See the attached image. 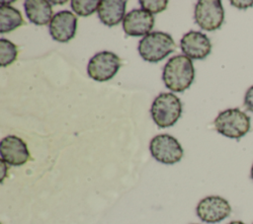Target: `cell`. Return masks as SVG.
<instances>
[{
	"mask_svg": "<svg viewBox=\"0 0 253 224\" xmlns=\"http://www.w3.org/2000/svg\"><path fill=\"white\" fill-rule=\"evenodd\" d=\"M195 78V68L192 60L182 54L171 57L165 64L162 79L167 89L182 93L187 90Z\"/></svg>",
	"mask_w": 253,
	"mask_h": 224,
	"instance_id": "6da1fadb",
	"label": "cell"
},
{
	"mask_svg": "<svg viewBox=\"0 0 253 224\" xmlns=\"http://www.w3.org/2000/svg\"><path fill=\"white\" fill-rule=\"evenodd\" d=\"M213 125L215 130L223 136L239 139L250 130L251 119L240 109L233 108L220 112L214 118Z\"/></svg>",
	"mask_w": 253,
	"mask_h": 224,
	"instance_id": "7a4b0ae2",
	"label": "cell"
},
{
	"mask_svg": "<svg viewBox=\"0 0 253 224\" xmlns=\"http://www.w3.org/2000/svg\"><path fill=\"white\" fill-rule=\"evenodd\" d=\"M173 37L164 32H152L143 37L138 42V52L143 60L158 62L175 49Z\"/></svg>",
	"mask_w": 253,
	"mask_h": 224,
	"instance_id": "3957f363",
	"label": "cell"
},
{
	"mask_svg": "<svg viewBox=\"0 0 253 224\" xmlns=\"http://www.w3.org/2000/svg\"><path fill=\"white\" fill-rule=\"evenodd\" d=\"M150 113L157 126H172L182 114V103L173 93H160L151 105Z\"/></svg>",
	"mask_w": 253,
	"mask_h": 224,
	"instance_id": "277c9868",
	"label": "cell"
},
{
	"mask_svg": "<svg viewBox=\"0 0 253 224\" xmlns=\"http://www.w3.org/2000/svg\"><path fill=\"white\" fill-rule=\"evenodd\" d=\"M196 24L205 31H215L224 21V10L219 0H200L194 11Z\"/></svg>",
	"mask_w": 253,
	"mask_h": 224,
	"instance_id": "5b68a950",
	"label": "cell"
},
{
	"mask_svg": "<svg viewBox=\"0 0 253 224\" xmlns=\"http://www.w3.org/2000/svg\"><path fill=\"white\" fill-rule=\"evenodd\" d=\"M149 150L156 161L166 165L178 163L184 155L183 148L179 141L169 134L154 136L150 141Z\"/></svg>",
	"mask_w": 253,
	"mask_h": 224,
	"instance_id": "8992f818",
	"label": "cell"
},
{
	"mask_svg": "<svg viewBox=\"0 0 253 224\" xmlns=\"http://www.w3.org/2000/svg\"><path fill=\"white\" fill-rule=\"evenodd\" d=\"M121 67L120 57L112 51H100L91 57L87 66V73L95 81L111 80Z\"/></svg>",
	"mask_w": 253,
	"mask_h": 224,
	"instance_id": "52a82bcc",
	"label": "cell"
},
{
	"mask_svg": "<svg viewBox=\"0 0 253 224\" xmlns=\"http://www.w3.org/2000/svg\"><path fill=\"white\" fill-rule=\"evenodd\" d=\"M198 217L206 223H218L231 213L229 202L218 195H210L200 200L196 207Z\"/></svg>",
	"mask_w": 253,
	"mask_h": 224,
	"instance_id": "ba28073f",
	"label": "cell"
},
{
	"mask_svg": "<svg viewBox=\"0 0 253 224\" xmlns=\"http://www.w3.org/2000/svg\"><path fill=\"white\" fill-rule=\"evenodd\" d=\"M1 160L11 166H22L30 159L26 142L16 136L8 135L0 142Z\"/></svg>",
	"mask_w": 253,
	"mask_h": 224,
	"instance_id": "9c48e42d",
	"label": "cell"
},
{
	"mask_svg": "<svg viewBox=\"0 0 253 224\" xmlns=\"http://www.w3.org/2000/svg\"><path fill=\"white\" fill-rule=\"evenodd\" d=\"M77 28V18L70 11L64 10L53 15L49 26L51 37L59 42H68L75 36Z\"/></svg>",
	"mask_w": 253,
	"mask_h": 224,
	"instance_id": "30bf717a",
	"label": "cell"
},
{
	"mask_svg": "<svg viewBox=\"0 0 253 224\" xmlns=\"http://www.w3.org/2000/svg\"><path fill=\"white\" fill-rule=\"evenodd\" d=\"M180 46L182 52L190 59H205L211 50L210 38L203 33L190 31L181 39Z\"/></svg>",
	"mask_w": 253,
	"mask_h": 224,
	"instance_id": "8fae6325",
	"label": "cell"
},
{
	"mask_svg": "<svg viewBox=\"0 0 253 224\" xmlns=\"http://www.w3.org/2000/svg\"><path fill=\"white\" fill-rule=\"evenodd\" d=\"M153 26V15L142 9L128 12L123 20V29L129 37H145L150 33Z\"/></svg>",
	"mask_w": 253,
	"mask_h": 224,
	"instance_id": "7c38bea8",
	"label": "cell"
},
{
	"mask_svg": "<svg viewBox=\"0 0 253 224\" xmlns=\"http://www.w3.org/2000/svg\"><path fill=\"white\" fill-rule=\"evenodd\" d=\"M126 8V0H103L98 7V16L101 22L108 26L114 27L125 18Z\"/></svg>",
	"mask_w": 253,
	"mask_h": 224,
	"instance_id": "4fadbf2b",
	"label": "cell"
},
{
	"mask_svg": "<svg viewBox=\"0 0 253 224\" xmlns=\"http://www.w3.org/2000/svg\"><path fill=\"white\" fill-rule=\"evenodd\" d=\"M24 9L28 19L37 26H44L52 19L51 3L45 0H27Z\"/></svg>",
	"mask_w": 253,
	"mask_h": 224,
	"instance_id": "5bb4252c",
	"label": "cell"
},
{
	"mask_svg": "<svg viewBox=\"0 0 253 224\" xmlns=\"http://www.w3.org/2000/svg\"><path fill=\"white\" fill-rule=\"evenodd\" d=\"M21 12L13 6L5 5L3 2L0 6V33L5 34L16 30L24 25Z\"/></svg>",
	"mask_w": 253,
	"mask_h": 224,
	"instance_id": "9a60e30c",
	"label": "cell"
},
{
	"mask_svg": "<svg viewBox=\"0 0 253 224\" xmlns=\"http://www.w3.org/2000/svg\"><path fill=\"white\" fill-rule=\"evenodd\" d=\"M18 57V48L12 41L1 38L0 39V65L6 67L12 64Z\"/></svg>",
	"mask_w": 253,
	"mask_h": 224,
	"instance_id": "2e32d148",
	"label": "cell"
},
{
	"mask_svg": "<svg viewBox=\"0 0 253 224\" xmlns=\"http://www.w3.org/2000/svg\"><path fill=\"white\" fill-rule=\"evenodd\" d=\"M99 4V0H72L70 6L73 12L77 15L87 17L98 10Z\"/></svg>",
	"mask_w": 253,
	"mask_h": 224,
	"instance_id": "e0dca14e",
	"label": "cell"
},
{
	"mask_svg": "<svg viewBox=\"0 0 253 224\" xmlns=\"http://www.w3.org/2000/svg\"><path fill=\"white\" fill-rule=\"evenodd\" d=\"M139 4L142 10L153 15V14H158L164 11L167 8L168 1L167 0H140Z\"/></svg>",
	"mask_w": 253,
	"mask_h": 224,
	"instance_id": "ac0fdd59",
	"label": "cell"
},
{
	"mask_svg": "<svg viewBox=\"0 0 253 224\" xmlns=\"http://www.w3.org/2000/svg\"><path fill=\"white\" fill-rule=\"evenodd\" d=\"M244 107L247 111L253 112V85L249 87L244 96Z\"/></svg>",
	"mask_w": 253,
	"mask_h": 224,
	"instance_id": "d6986e66",
	"label": "cell"
},
{
	"mask_svg": "<svg viewBox=\"0 0 253 224\" xmlns=\"http://www.w3.org/2000/svg\"><path fill=\"white\" fill-rule=\"evenodd\" d=\"M230 4L238 9L245 10V9L253 6V0H238V1L232 0V1H230Z\"/></svg>",
	"mask_w": 253,
	"mask_h": 224,
	"instance_id": "ffe728a7",
	"label": "cell"
},
{
	"mask_svg": "<svg viewBox=\"0 0 253 224\" xmlns=\"http://www.w3.org/2000/svg\"><path fill=\"white\" fill-rule=\"evenodd\" d=\"M227 224H245V223L242 222V221H239V220H235V221H231V222H229Z\"/></svg>",
	"mask_w": 253,
	"mask_h": 224,
	"instance_id": "44dd1931",
	"label": "cell"
},
{
	"mask_svg": "<svg viewBox=\"0 0 253 224\" xmlns=\"http://www.w3.org/2000/svg\"><path fill=\"white\" fill-rule=\"evenodd\" d=\"M50 3H52V4H64V3H66V1H51Z\"/></svg>",
	"mask_w": 253,
	"mask_h": 224,
	"instance_id": "7402d4cb",
	"label": "cell"
},
{
	"mask_svg": "<svg viewBox=\"0 0 253 224\" xmlns=\"http://www.w3.org/2000/svg\"><path fill=\"white\" fill-rule=\"evenodd\" d=\"M250 177H251V179H252V181H253V164H252L251 171H250Z\"/></svg>",
	"mask_w": 253,
	"mask_h": 224,
	"instance_id": "603a6c76",
	"label": "cell"
},
{
	"mask_svg": "<svg viewBox=\"0 0 253 224\" xmlns=\"http://www.w3.org/2000/svg\"><path fill=\"white\" fill-rule=\"evenodd\" d=\"M252 224H253V223H252Z\"/></svg>",
	"mask_w": 253,
	"mask_h": 224,
	"instance_id": "cb8c5ba5",
	"label": "cell"
}]
</instances>
